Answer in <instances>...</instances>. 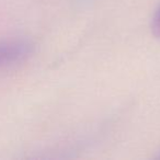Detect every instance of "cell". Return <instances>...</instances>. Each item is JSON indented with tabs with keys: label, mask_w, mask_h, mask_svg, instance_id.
Listing matches in <instances>:
<instances>
[{
	"label": "cell",
	"mask_w": 160,
	"mask_h": 160,
	"mask_svg": "<svg viewBox=\"0 0 160 160\" xmlns=\"http://www.w3.org/2000/svg\"><path fill=\"white\" fill-rule=\"evenodd\" d=\"M33 52V45L28 41H12L0 44V66L20 62Z\"/></svg>",
	"instance_id": "1"
},
{
	"label": "cell",
	"mask_w": 160,
	"mask_h": 160,
	"mask_svg": "<svg viewBox=\"0 0 160 160\" xmlns=\"http://www.w3.org/2000/svg\"><path fill=\"white\" fill-rule=\"evenodd\" d=\"M152 32L155 36L160 40V7L158 8L157 12L155 13L152 19Z\"/></svg>",
	"instance_id": "2"
},
{
	"label": "cell",
	"mask_w": 160,
	"mask_h": 160,
	"mask_svg": "<svg viewBox=\"0 0 160 160\" xmlns=\"http://www.w3.org/2000/svg\"><path fill=\"white\" fill-rule=\"evenodd\" d=\"M157 158H158V159H160V151H159V153H158V156H157Z\"/></svg>",
	"instance_id": "3"
}]
</instances>
